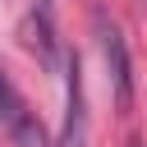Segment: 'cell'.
Segmentation results:
<instances>
[{
	"label": "cell",
	"instance_id": "cell-4",
	"mask_svg": "<svg viewBox=\"0 0 147 147\" xmlns=\"http://www.w3.org/2000/svg\"><path fill=\"white\" fill-rule=\"evenodd\" d=\"M129 147H142V142H138V138H133V142H129Z\"/></svg>",
	"mask_w": 147,
	"mask_h": 147
},
{
	"label": "cell",
	"instance_id": "cell-1",
	"mask_svg": "<svg viewBox=\"0 0 147 147\" xmlns=\"http://www.w3.org/2000/svg\"><path fill=\"white\" fill-rule=\"evenodd\" d=\"M96 41H101V55H106V78H110V92H115V106L129 110L133 106V60H129V46L119 37V28L96 14Z\"/></svg>",
	"mask_w": 147,
	"mask_h": 147
},
{
	"label": "cell",
	"instance_id": "cell-2",
	"mask_svg": "<svg viewBox=\"0 0 147 147\" xmlns=\"http://www.w3.org/2000/svg\"><path fill=\"white\" fill-rule=\"evenodd\" d=\"M55 147H87V96H83L78 55H69V69H64V124Z\"/></svg>",
	"mask_w": 147,
	"mask_h": 147
},
{
	"label": "cell",
	"instance_id": "cell-3",
	"mask_svg": "<svg viewBox=\"0 0 147 147\" xmlns=\"http://www.w3.org/2000/svg\"><path fill=\"white\" fill-rule=\"evenodd\" d=\"M0 129H5L18 147H46L41 124L32 119V110L23 106V96H18V87L9 83V74H5V69H0Z\"/></svg>",
	"mask_w": 147,
	"mask_h": 147
}]
</instances>
